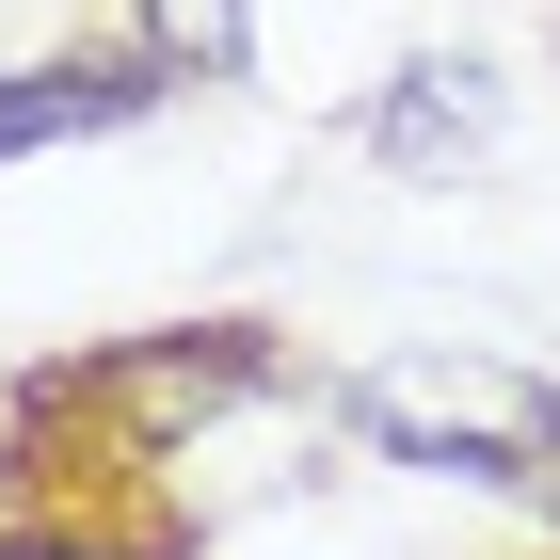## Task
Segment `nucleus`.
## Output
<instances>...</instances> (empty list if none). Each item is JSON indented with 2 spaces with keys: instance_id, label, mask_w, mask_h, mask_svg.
Masks as SVG:
<instances>
[{
  "instance_id": "f257e3e1",
  "label": "nucleus",
  "mask_w": 560,
  "mask_h": 560,
  "mask_svg": "<svg viewBox=\"0 0 560 560\" xmlns=\"http://www.w3.org/2000/svg\"><path fill=\"white\" fill-rule=\"evenodd\" d=\"M369 432H385L400 465H480V480L560 497V400L497 385V369H385V385H369Z\"/></svg>"
},
{
  "instance_id": "f03ea898",
  "label": "nucleus",
  "mask_w": 560,
  "mask_h": 560,
  "mask_svg": "<svg viewBox=\"0 0 560 560\" xmlns=\"http://www.w3.org/2000/svg\"><path fill=\"white\" fill-rule=\"evenodd\" d=\"M113 113H144V65H96V81H16V96H0V161H16V144H48V129H113Z\"/></svg>"
},
{
  "instance_id": "7ed1b4c3",
  "label": "nucleus",
  "mask_w": 560,
  "mask_h": 560,
  "mask_svg": "<svg viewBox=\"0 0 560 560\" xmlns=\"http://www.w3.org/2000/svg\"><path fill=\"white\" fill-rule=\"evenodd\" d=\"M161 33L192 48V65H224V48H241V0H161Z\"/></svg>"
}]
</instances>
